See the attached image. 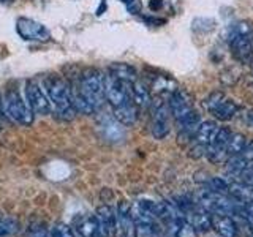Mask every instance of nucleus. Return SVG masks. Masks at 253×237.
<instances>
[{"label":"nucleus","mask_w":253,"mask_h":237,"mask_svg":"<svg viewBox=\"0 0 253 237\" xmlns=\"http://www.w3.org/2000/svg\"><path fill=\"white\" fill-rule=\"evenodd\" d=\"M43 87L54 113L63 120H71L76 116V109L71 103V85L63 78L51 75L44 78Z\"/></svg>","instance_id":"1"},{"label":"nucleus","mask_w":253,"mask_h":237,"mask_svg":"<svg viewBox=\"0 0 253 237\" xmlns=\"http://www.w3.org/2000/svg\"><path fill=\"white\" fill-rule=\"evenodd\" d=\"M3 114L10 118V120L19 123L22 126L32 125L35 118V113L32 111L26 95L19 89L6 90L3 97Z\"/></svg>","instance_id":"2"},{"label":"nucleus","mask_w":253,"mask_h":237,"mask_svg":"<svg viewBox=\"0 0 253 237\" xmlns=\"http://www.w3.org/2000/svg\"><path fill=\"white\" fill-rule=\"evenodd\" d=\"M79 90L97 111L105 101V76L97 68H87L79 79Z\"/></svg>","instance_id":"3"},{"label":"nucleus","mask_w":253,"mask_h":237,"mask_svg":"<svg viewBox=\"0 0 253 237\" xmlns=\"http://www.w3.org/2000/svg\"><path fill=\"white\" fill-rule=\"evenodd\" d=\"M105 95L106 100L113 105L114 108H119L130 101L131 95V84L125 82L122 79L116 78L114 75L108 73L105 76Z\"/></svg>","instance_id":"4"},{"label":"nucleus","mask_w":253,"mask_h":237,"mask_svg":"<svg viewBox=\"0 0 253 237\" xmlns=\"http://www.w3.org/2000/svg\"><path fill=\"white\" fill-rule=\"evenodd\" d=\"M24 95L29 101V105L35 114H49L51 113V103L47 95L44 92V87L40 84L37 79H30L26 82V89H24Z\"/></svg>","instance_id":"5"},{"label":"nucleus","mask_w":253,"mask_h":237,"mask_svg":"<svg viewBox=\"0 0 253 237\" xmlns=\"http://www.w3.org/2000/svg\"><path fill=\"white\" fill-rule=\"evenodd\" d=\"M16 32L27 41H47L51 38V34L43 24L30 18H19L16 21Z\"/></svg>","instance_id":"6"},{"label":"nucleus","mask_w":253,"mask_h":237,"mask_svg":"<svg viewBox=\"0 0 253 237\" xmlns=\"http://www.w3.org/2000/svg\"><path fill=\"white\" fill-rule=\"evenodd\" d=\"M169 114L171 113L168 111V106L162 100H157V105H154L152 123H150L154 138L163 139L169 133Z\"/></svg>","instance_id":"7"},{"label":"nucleus","mask_w":253,"mask_h":237,"mask_svg":"<svg viewBox=\"0 0 253 237\" xmlns=\"http://www.w3.org/2000/svg\"><path fill=\"white\" fill-rule=\"evenodd\" d=\"M231 134L233 133L228 128H218V131L215 136H213L212 142L209 144V150H208V157L211 158V161L217 163V161L223 160L226 155V147H228Z\"/></svg>","instance_id":"8"},{"label":"nucleus","mask_w":253,"mask_h":237,"mask_svg":"<svg viewBox=\"0 0 253 237\" xmlns=\"http://www.w3.org/2000/svg\"><path fill=\"white\" fill-rule=\"evenodd\" d=\"M100 131H101V136L105 138L109 142H121L125 138V131H124V126L122 123L117 120L116 117H111V116H103L100 118Z\"/></svg>","instance_id":"9"},{"label":"nucleus","mask_w":253,"mask_h":237,"mask_svg":"<svg viewBox=\"0 0 253 237\" xmlns=\"http://www.w3.org/2000/svg\"><path fill=\"white\" fill-rule=\"evenodd\" d=\"M192 103H190L187 93L184 92H174L169 97V113L172 114V117L176 118L177 122L184 120V118L193 113Z\"/></svg>","instance_id":"10"},{"label":"nucleus","mask_w":253,"mask_h":237,"mask_svg":"<svg viewBox=\"0 0 253 237\" xmlns=\"http://www.w3.org/2000/svg\"><path fill=\"white\" fill-rule=\"evenodd\" d=\"M97 218L101 237H113L117 233V215L109 205H101L97 209Z\"/></svg>","instance_id":"11"},{"label":"nucleus","mask_w":253,"mask_h":237,"mask_svg":"<svg viewBox=\"0 0 253 237\" xmlns=\"http://www.w3.org/2000/svg\"><path fill=\"white\" fill-rule=\"evenodd\" d=\"M117 231L122 237H134V220L131 217V207L126 202H121L116 210Z\"/></svg>","instance_id":"12"},{"label":"nucleus","mask_w":253,"mask_h":237,"mask_svg":"<svg viewBox=\"0 0 253 237\" xmlns=\"http://www.w3.org/2000/svg\"><path fill=\"white\" fill-rule=\"evenodd\" d=\"M76 233L79 237H101L97 215H85L76 221Z\"/></svg>","instance_id":"13"},{"label":"nucleus","mask_w":253,"mask_h":237,"mask_svg":"<svg viewBox=\"0 0 253 237\" xmlns=\"http://www.w3.org/2000/svg\"><path fill=\"white\" fill-rule=\"evenodd\" d=\"M212 226L217 229V233L221 237H237V225L231 217L217 215L212 218Z\"/></svg>","instance_id":"14"},{"label":"nucleus","mask_w":253,"mask_h":237,"mask_svg":"<svg viewBox=\"0 0 253 237\" xmlns=\"http://www.w3.org/2000/svg\"><path fill=\"white\" fill-rule=\"evenodd\" d=\"M188 221L196 228V231H208L209 228H212V217L201 205L188 213Z\"/></svg>","instance_id":"15"},{"label":"nucleus","mask_w":253,"mask_h":237,"mask_svg":"<svg viewBox=\"0 0 253 237\" xmlns=\"http://www.w3.org/2000/svg\"><path fill=\"white\" fill-rule=\"evenodd\" d=\"M133 101V100H131ZM125 103V105L119 106V108H114V117L117 118L119 122H121L122 125H133L134 122H136L138 118V109H136V105L134 103Z\"/></svg>","instance_id":"16"},{"label":"nucleus","mask_w":253,"mask_h":237,"mask_svg":"<svg viewBox=\"0 0 253 237\" xmlns=\"http://www.w3.org/2000/svg\"><path fill=\"white\" fill-rule=\"evenodd\" d=\"M218 131V126L215 122L212 120H206V122H201L200 126H198V130L195 133V138H196V142H200L203 146H209L213 136L217 134Z\"/></svg>","instance_id":"17"},{"label":"nucleus","mask_w":253,"mask_h":237,"mask_svg":"<svg viewBox=\"0 0 253 237\" xmlns=\"http://www.w3.org/2000/svg\"><path fill=\"white\" fill-rule=\"evenodd\" d=\"M233 54L237 60H247L250 57V52L253 51L252 40L249 37H236L231 43Z\"/></svg>","instance_id":"18"},{"label":"nucleus","mask_w":253,"mask_h":237,"mask_svg":"<svg viewBox=\"0 0 253 237\" xmlns=\"http://www.w3.org/2000/svg\"><path fill=\"white\" fill-rule=\"evenodd\" d=\"M109 73L130 84L136 81V71H134L133 67L126 65V63H113V65L109 67Z\"/></svg>","instance_id":"19"},{"label":"nucleus","mask_w":253,"mask_h":237,"mask_svg":"<svg viewBox=\"0 0 253 237\" xmlns=\"http://www.w3.org/2000/svg\"><path fill=\"white\" fill-rule=\"evenodd\" d=\"M131 100L136 106L146 108L150 105V95L149 90L144 87V84L139 82L138 79L131 84Z\"/></svg>","instance_id":"20"},{"label":"nucleus","mask_w":253,"mask_h":237,"mask_svg":"<svg viewBox=\"0 0 253 237\" xmlns=\"http://www.w3.org/2000/svg\"><path fill=\"white\" fill-rule=\"evenodd\" d=\"M237 113V105L233 100H223L220 105L212 111V114L218 120H231Z\"/></svg>","instance_id":"21"},{"label":"nucleus","mask_w":253,"mask_h":237,"mask_svg":"<svg viewBox=\"0 0 253 237\" xmlns=\"http://www.w3.org/2000/svg\"><path fill=\"white\" fill-rule=\"evenodd\" d=\"M233 199L239 201V202H249L253 201V190L247 184H239V182H234V184L229 185V193Z\"/></svg>","instance_id":"22"},{"label":"nucleus","mask_w":253,"mask_h":237,"mask_svg":"<svg viewBox=\"0 0 253 237\" xmlns=\"http://www.w3.org/2000/svg\"><path fill=\"white\" fill-rule=\"evenodd\" d=\"M245 149H247V139H245L244 134H241V133H233L231 138H229V142H228L226 154L229 157L241 155V154H244Z\"/></svg>","instance_id":"23"},{"label":"nucleus","mask_w":253,"mask_h":237,"mask_svg":"<svg viewBox=\"0 0 253 237\" xmlns=\"http://www.w3.org/2000/svg\"><path fill=\"white\" fill-rule=\"evenodd\" d=\"M152 87H154V92H155L157 95H168V93L172 95L174 92H177V90H176V89H177L176 81H172V79L165 78V76H158V78H155V81H154Z\"/></svg>","instance_id":"24"},{"label":"nucleus","mask_w":253,"mask_h":237,"mask_svg":"<svg viewBox=\"0 0 253 237\" xmlns=\"http://www.w3.org/2000/svg\"><path fill=\"white\" fill-rule=\"evenodd\" d=\"M247 164H249V161L244 155H233L228 160L226 171L229 174H234V176H241V174L245 171V168H247Z\"/></svg>","instance_id":"25"},{"label":"nucleus","mask_w":253,"mask_h":237,"mask_svg":"<svg viewBox=\"0 0 253 237\" xmlns=\"http://www.w3.org/2000/svg\"><path fill=\"white\" fill-rule=\"evenodd\" d=\"M19 221L13 217H2L0 215V237H10L18 233Z\"/></svg>","instance_id":"26"},{"label":"nucleus","mask_w":253,"mask_h":237,"mask_svg":"<svg viewBox=\"0 0 253 237\" xmlns=\"http://www.w3.org/2000/svg\"><path fill=\"white\" fill-rule=\"evenodd\" d=\"M229 32H231V35H229V43H231L236 37H249V35H252L253 34V26H252V22H249V21H241V22H237Z\"/></svg>","instance_id":"27"},{"label":"nucleus","mask_w":253,"mask_h":237,"mask_svg":"<svg viewBox=\"0 0 253 237\" xmlns=\"http://www.w3.org/2000/svg\"><path fill=\"white\" fill-rule=\"evenodd\" d=\"M234 215H239L245 221H249L250 225H253V201L249 202H237L236 213Z\"/></svg>","instance_id":"28"},{"label":"nucleus","mask_w":253,"mask_h":237,"mask_svg":"<svg viewBox=\"0 0 253 237\" xmlns=\"http://www.w3.org/2000/svg\"><path fill=\"white\" fill-rule=\"evenodd\" d=\"M174 233H176V237H196V228L190 221L184 220L176 226Z\"/></svg>","instance_id":"29"},{"label":"nucleus","mask_w":253,"mask_h":237,"mask_svg":"<svg viewBox=\"0 0 253 237\" xmlns=\"http://www.w3.org/2000/svg\"><path fill=\"white\" fill-rule=\"evenodd\" d=\"M208 190H211V192L213 193H218V195H228L229 193V185L226 184V182L223 179L220 177H212L209 180V187Z\"/></svg>","instance_id":"30"},{"label":"nucleus","mask_w":253,"mask_h":237,"mask_svg":"<svg viewBox=\"0 0 253 237\" xmlns=\"http://www.w3.org/2000/svg\"><path fill=\"white\" fill-rule=\"evenodd\" d=\"M223 100H225V95L223 93H221V92H213V93H211L209 97L204 100V108L212 113V111L215 109Z\"/></svg>","instance_id":"31"},{"label":"nucleus","mask_w":253,"mask_h":237,"mask_svg":"<svg viewBox=\"0 0 253 237\" xmlns=\"http://www.w3.org/2000/svg\"><path fill=\"white\" fill-rule=\"evenodd\" d=\"M51 237H76L73 229H71L68 225H63V223H59L52 228L51 231Z\"/></svg>","instance_id":"32"},{"label":"nucleus","mask_w":253,"mask_h":237,"mask_svg":"<svg viewBox=\"0 0 253 237\" xmlns=\"http://www.w3.org/2000/svg\"><path fill=\"white\" fill-rule=\"evenodd\" d=\"M26 237H49V231L43 225H32Z\"/></svg>","instance_id":"33"},{"label":"nucleus","mask_w":253,"mask_h":237,"mask_svg":"<svg viewBox=\"0 0 253 237\" xmlns=\"http://www.w3.org/2000/svg\"><path fill=\"white\" fill-rule=\"evenodd\" d=\"M241 177H242L244 184H247L249 187H253V164L245 168V171L241 174Z\"/></svg>","instance_id":"34"},{"label":"nucleus","mask_w":253,"mask_h":237,"mask_svg":"<svg viewBox=\"0 0 253 237\" xmlns=\"http://www.w3.org/2000/svg\"><path fill=\"white\" fill-rule=\"evenodd\" d=\"M245 158H247V161H253V142L252 144L244 150V154H242Z\"/></svg>","instance_id":"35"},{"label":"nucleus","mask_w":253,"mask_h":237,"mask_svg":"<svg viewBox=\"0 0 253 237\" xmlns=\"http://www.w3.org/2000/svg\"><path fill=\"white\" fill-rule=\"evenodd\" d=\"M149 6H150V10H160L163 6V0H150Z\"/></svg>","instance_id":"36"},{"label":"nucleus","mask_w":253,"mask_h":237,"mask_svg":"<svg viewBox=\"0 0 253 237\" xmlns=\"http://www.w3.org/2000/svg\"><path fill=\"white\" fill-rule=\"evenodd\" d=\"M247 122L250 126H253V111H249V114H247Z\"/></svg>","instance_id":"37"},{"label":"nucleus","mask_w":253,"mask_h":237,"mask_svg":"<svg viewBox=\"0 0 253 237\" xmlns=\"http://www.w3.org/2000/svg\"><path fill=\"white\" fill-rule=\"evenodd\" d=\"M0 111L3 113V98H0Z\"/></svg>","instance_id":"38"},{"label":"nucleus","mask_w":253,"mask_h":237,"mask_svg":"<svg viewBox=\"0 0 253 237\" xmlns=\"http://www.w3.org/2000/svg\"><path fill=\"white\" fill-rule=\"evenodd\" d=\"M121 2H124V3H131V2H134V0H121Z\"/></svg>","instance_id":"39"},{"label":"nucleus","mask_w":253,"mask_h":237,"mask_svg":"<svg viewBox=\"0 0 253 237\" xmlns=\"http://www.w3.org/2000/svg\"><path fill=\"white\" fill-rule=\"evenodd\" d=\"M250 67H252V70H253V57L250 59Z\"/></svg>","instance_id":"40"},{"label":"nucleus","mask_w":253,"mask_h":237,"mask_svg":"<svg viewBox=\"0 0 253 237\" xmlns=\"http://www.w3.org/2000/svg\"><path fill=\"white\" fill-rule=\"evenodd\" d=\"M252 47H253V41H252Z\"/></svg>","instance_id":"41"}]
</instances>
